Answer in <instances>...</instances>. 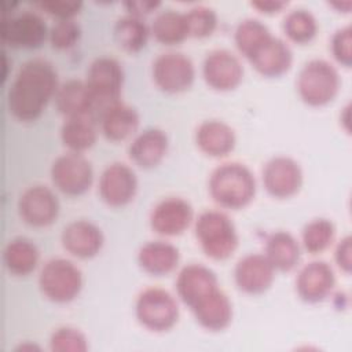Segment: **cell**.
I'll list each match as a JSON object with an SVG mask.
<instances>
[{"instance_id": "f35d334b", "label": "cell", "mask_w": 352, "mask_h": 352, "mask_svg": "<svg viewBox=\"0 0 352 352\" xmlns=\"http://www.w3.org/2000/svg\"><path fill=\"white\" fill-rule=\"evenodd\" d=\"M33 6L45 14L59 19H74V16L80 12L82 3L72 1V0H41L33 3Z\"/></svg>"}, {"instance_id": "5bb4252c", "label": "cell", "mask_w": 352, "mask_h": 352, "mask_svg": "<svg viewBox=\"0 0 352 352\" xmlns=\"http://www.w3.org/2000/svg\"><path fill=\"white\" fill-rule=\"evenodd\" d=\"M202 77L206 85L214 91H232L242 82L243 66L230 50L216 48L204 58Z\"/></svg>"}, {"instance_id": "7c38bea8", "label": "cell", "mask_w": 352, "mask_h": 352, "mask_svg": "<svg viewBox=\"0 0 352 352\" xmlns=\"http://www.w3.org/2000/svg\"><path fill=\"white\" fill-rule=\"evenodd\" d=\"M138 177L135 170L120 161L109 164L100 173L98 194L110 208H122L136 195Z\"/></svg>"}, {"instance_id": "4dcf8cb0", "label": "cell", "mask_w": 352, "mask_h": 352, "mask_svg": "<svg viewBox=\"0 0 352 352\" xmlns=\"http://www.w3.org/2000/svg\"><path fill=\"white\" fill-rule=\"evenodd\" d=\"M150 33L164 45H176L190 37L184 12L173 8H166L155 15L150 26Z\"/></svg>"}, {"instance_id": "d6986e66", "label": "cell", "mask_w": 352, "mask_h": 352, "mask_svg": "<svg viewBox=\"0 0 352 352\" xmlns=\"http://www.w3.org/2000/svg\"><path fill=\"white\" fill-rule=\"evenodd\" d=\"M175 287L180 301L192 308L201 298L219 287V279L209 267L201 263H190L179 271Z\"/></svg>"}, {"instance_id": "8fae6325", "label": "cell", "mask_w": 352, "mask_h": 352, "mask_svg": "<svg viewBox=\"0 0 352 352\" xmlns=\"http://www.w3.org/2000/svg\"><path fill=\"white\" fill-rule=\"evenodd\" d=\"M16 209L21 220L36 228L51 226L59 214V199L44 184L29 186L19 195Z\"/></svg>"}, {"instance_id": "3957f363", "label": "cell", "mask_w": 352, "mask_h": 352, "mask_svg": "<svg viewBox=\"0 0 352 352\" xmlns=\"http://www.w3.org/2000/svg\"><path fill=\"white\" fill-rule=\"evenodd\" d=\"M194 235L205 256L217 261L228 258L239 242L234 221L217 209H208L198 214L194 221Z\"/></svg>"}, {"instance_id": "ac0fdd59", "label": "cell", "mask_w": 352, "mask_h": 352, "mask_svg": "<svg viewBox=\"0 0 352 352\" xmlns=\"http://www.w3.org/2000/svg\"><path fill=\"white\" fill-rule=\"evenodd\" d=\"M60 243L69 254L87 260L95 257L102 250L104 236L95 223L78 219L63 227L60 232Z\"/></svg>"}, {"instance_id": "d6a6232c", "label": "cell", "mask_w": 352, "mask_h": 352, "mask_svg": "<svg viewBox=\"0 0 352 352\" xmlns=\"http://www.w3.org/2000/svg\"><path fill=\"white\" fill-rule=\"evenodd\" d=\"M336 238V226L326 217L308 221L301 230V245L311 254H319L329 249Z\"/></svg>"}, {"instance_id": "484cf974", "label": "cell", "mask_w": 352, "mask_h": 352, "mask_svg": "<svg viewBox=\"0 0 352 352\" xmlns=\"http://www.w3.org/2000/svg\"><path fill=\"white\" fill-rule=\"evenodd\" d=\"M136 258L144 272L153 276H164L177 268L180 252L170 242L148 241L139 248Z\"/></svg>"}, {"instance_id": "1f68e13d", "label": "cell", "mask_w": 352, "mask_h": 352, "mask_svg": "<svg viewBox=\"0 0 352 352\" xmlns=\"http://www.w3.org/2000/svg\"><path fill=\"white\" fill-rule=\"evenodd\" d=\"M285 36L296 44L312 41L318 33V21L307 8H294L289 11L282 21Z\"/></svg>"}, {"instance_id": "7bdbcfd3", "label": "cell", "mask_w": 352, "mask_h": 352, "mask_svg": "<svg viewBox=\"0 0 352 352\" xmlns=\"http://www.w3.org/2000/svg\"><path fill=\"white\" fill-rule=\"evenodd\" d=\"M330 6H331V7H337L338 10H342V7H345V10L349 11L352 3H351V1H345V3H331ZM342 12H344V11H342Z\"/></svg>"}, {"instance_id": "30bf717a", "label": "cell", "mask_w": 352, "mask_h": 352, "mask_svg": "<svg viewBox=\"0 0 352 352\" xmlns=\"http://www.w3.org/2000/svg\"><path fill=\"white\" fill-rule=\"evenodd\" d=\"M154 84L166 94H182L195 80V66L183 52L168 51L160 54L151 65Z\"/></svg>"}, {"instance_id": "60d3db41", "label": "cell", "mask_w": 352, "mask_h": 352, "mask_svg": "<svg viewBox=\"0 0 352 352\" xmlns=\"http://www.w3.org/2000/svg\"><path fill=\"white\" fill-rule=\"evenodd\" d=\"M160 6H161L160 1H125L124 3L126 12L139 18L155 11Z\"/></svg>"}, {"instance_id": "83f0119b", "label": "cell", "mask_w": 352, "mask_h": 352, "mask_svg": "<svg viewBox=\"0 0 352 352\" xmlns=\"http://www.w3.org/2000/svg\"><path fill=\"white\" fill-rule=\"evenodd\" d=\"M38 249L26 236L10 239L3 249V263L6 270L15 276H28L38 264Z\"/></svg>"}, {"instance_id": "7402d4cb", "label": "cell", "mask_w": 352, "mask_h": 352, "mask_svg": "<svg viewBox=\"0 0 352 352\" xmlns=\"http://www.w3.org/2000/svg\"><path fill=\"white\" fill-rule=\"evenodd\" d=\"M197 323L209 331H221L232 320V304L224 290L214 289L190 308Z\"/></svg>"}, {"instance_id": "7a4b0ae2", "label": "cell", "mask_w": 352, "mask_h": 352, "mask_svg": "<svg viewBox=\"0 0 352 352\" xmlns=\"http://www.w3.org/2000/svg\"><path fill=\"white\" fill-rule=\"evenodd\" d=\"M256 177L242 162L231 161L216 166L208 180L210 198L224 209L246 208L256 195Z\"/></svg>"}, {"instance_id": "f1b7e54d", "label": "cell", "mask_w": 352, "mask_h": 352, "mask_svg": "<svg viewBox=\"0 0 352 352\" xmlns=\"http://www.w3.org/2000/svg\"><path fill=\"white\" fill-rule=\"evenodd\" d=\"M62 144L73 153H84L91 148L98 138V131L92 117L65 118L59 129Z\"/></svg>"}, {"instance_id": "9a60e30c", "label": "cell", "mask_w": 352, "mask_h": 352, "mask_svg": "<svg viewBox=\"0 0 352 352\" xmlns=\"http://www.w3.org/2000/svg\"><path fill=\"white\" fill-rule=\"evenodd\" d=\"M194 219L191 204L182 197H166L157 202L150 212V227L161 236L183 234Z\"/></svg>"}, {"instance_id": "e0dca14e", "label": "cell", "mask_w": 352, "mask_h": 352, "mask_svg": "<svg viewBox=\"0 0 352 352\" xmlns=\"http://www.w3.org/2000/svg\"><path fill=\"white\" fill-rule=\"evenodd\" d=\"M274 278L275 268L264 253H248L234 267V282L246 294H263L271 287Z\"/></svg>"}, {"instance_id": "d4e9b609", "label": "cell", "mask_w": 352, "mask_h": 352, "mask_svg": "<svg viewBox=\"0 0 352 352\" xmlns=\"http://www.w3.org/2000/svg\"><path fill=\"white\" fill-rule=\"evenodd\" d=\"M100 131L110 142H122L132 136L140 122L139 113L121 100L109 104L100 113Z\"/></svg>"}, {"instance_id": "74e56055", "label": "cell", "mask_w": 352, "mask_h": 352, "mask_svg": "<svg viewBox=\"0 0 352 352\" xmlns=\"http://www.w3.org/2000/svg\"><path fill=\"white\" fill-rule=\"evenodd\" d=\"M330 48L333 58L344 67L352 65V28L351 25L337 29L331 37Z\"/></svg>"}, {"instance_id": "8d00e7d4", "label": "cell", "mask_w": 352, "mask_h": 352, "mask_svg": "<svg viewBox=\"0 0 352 352\" xmlns=\"http://www.w3.org/2000/svg\"><path fill=\"white\" fill-rule=\"evenodd\" d=\"M81 37V28L74 19H59L50 28L48 41L52 48L65 51L74 47Z\"/></svg>"}, {"instance_id": "d590c367", "label": "cell", "mask_w": 352, "mask_h": 352, "mask_svg": "<svg viewBox=\"0 0 352 352\" xmlns=\"http://www.w3.org/2000/svg\"><path fill=\"white\" fill-rule=\"evenodd\" d=\"M50 349L54 352H85L88 349V340L78 329L62 326L52 331Z\"/></svg>"}, {"instance_id": "603a6c76", "label": "cell", "mask_w": 352, "mask_h": 352, "mask_svg": "<svg viewBox=\"0 0 352 352\" xmlns=\"http://www.w3.org/2000/svg\"><path fill=\"white\" fill-rule=\"evenodd\" d=\"M54 103L59 114L65 118L92 117L96 106L85 81L69 78L59 84L54 96Z\"/></svg>"}, {"instance_id": "6da1fadb", "label": "cell", "mask_w": 352, "mask_h": 352, "mask_svg": "<svg viewBox=\"0 0 352 352\" xmlns=\"http://www.w3.org/2000/svg\"><path fill=\"white\" fill-rule=\"evenodd\" d=\"M59 87L54 65L43 58L23 62L7 89L8 113L18 121L37 120Z\"/></svg>"}, {"instance_id": "277c9868", "label": "cell", "mask_w": 352, "mask_h": 352, "mask_svg": "<svg viewBox=\"0 0 352 352\" xmlns=\"http://www.w3.org/2000/svg\"><path fill=\"white\" fill-rule=\"evenodd\" d=\"M301 100L312 107H322L336 99L341 87L338 70L324 59H311L301 67L297 81Z\"/></svg>"}, {"instance_id": "4316f807", "label": "cell", "mask_w": 352, "mask_h": 352, "mask_svg": "<svg viewBox=\"0 0 352 352\" xmlns=\"http://www.w3.org/2000/svg\"><path fill=\"white\" fill-rule=\"evenodd\" d=\"M264 256L275 270L289 272L294 270L300 261L301 246L292 232L278 230L267 236Z\"/></svg>"}, {"instance_id": "9c48e42d", "label": "cell", "mask_w": 352, "mask_h": 352, "mask_svg": "<svg viewBox=\"0 0 352 352\" xmlns=\"http://www.w3.org/2000/svg\"><path fill=\"white\" fill-rule=\"evenodd\" d=\"M85 82L95 100V106L102 107L103 111L109 104L120 100L124 85V69L116 58L98 56L87 70Z\"/></svg>"}, {"instance_id": "e575fe53", "label": "cell", "mask_w": 352, "mask_h": 352, "mask_svg": "<svg viewBox=\"0 0 352 352\" xmlns=\"http://www.w3.org/2000/svg\"><path fill=\"white\" fill-rule=\"evenodd\" d=\"M188 36L195 38L209 37L217 28V14L212 7L198 4L184 12Z\"/></svg>"}, {"instance_id": "836d02e7", "label": "cell", "mask_w": 352, "mask_h": 352, "mask_svg": "<svg viewBox=\"0 0 352 352\" xmlns=\"http://www.w3.org/2000/svg\"><path fill=\"white\" fill-rule=\"evenodd\" d=\"M268 26L257 18H245L242 19L234 30V43L239 54L246 59L252 52L271 36Z\"/></svg>"}, {"instance_id": "44dd1931", "label": "cell", "mask_w": 352, "mask_h": 352, "mask_svg": "<svg viewBox=\"0 0 352 352\" xmlns=\"http://www.w3.org/2000/svg\"><path fill=\"white\" fill-rule=\"evenodd\" d=\"M169 139L164 129L151 126L139 132L128 146L129 160L143 169L157 166L166 155Z\"/></svg>"}, {"instance_id": "5b68a950", "label": "cell", "mask_w": 352, "mask_h": 352, "mask_svg": "<svg viewBox=\"0 0 352 352\" xmlns=\"http://www.w3.org/2000/svg\"><path fill=\"white\" fill-rule=\"evenodd\" d=\"M82 272L69 258L52 257L47 260L37 278L41 294L56 304L73 301L82 289Z\"/></svg>"}, {"instance_id": "52a82bcc", "label": "cell", "mask_w": 352, "mask_h": 352, "mask_svg": "<svg viewBox=\"0 0 352 352\" xmlns=\"http://www.w3.org/2000/svg\"><path fill=\"white\" fill-rule=\"evenodd\" d=\"M48 33L44 18L32 10L4 15L0 26L1 41L11 48H38L48 38Z\"/></svg>"}, {"instance_id": "ba28073f", "label": "cell", "mask_w": 352, "mask_h": 352, "mask_svg": "<svg viewBox=\"0 0 352 352\" xmlns=\"http://www.w3.org/2000/svg\"><path fill=\"white\" fill-rule=\"evenodd\" d=\"M52 184L67 197L85 194L94 182V169L81 153L67 151L54 160L50 168Z\"/></svg>"}, {"instance_id": "4fadbf2b", "label": "cell", "mask_w": 352, "mask_h": 352, "mask_svg": "<svg viewBox=\"0 0 352 352\" xmlns=\"http://www.w3.org/2000/svg\"><path fill=\"white\" fill-rule=\"evenodd\" d=\"M261 179L265 191L271 197L285 199L300 191L304 176L300 164L294 158L275 155L263 166Z\"/></svg>"}, {"instance_id": "2e32d148", "label": "cell", "mask_w": 352, "mask_h": 352, "mask_svg": "<svg viewBox=\"0 0 352 352\" xmlns=\"http://www.w3.org/2000/svg\"><path fill=\"white\" fill-rule=\"evenodd\" d=\"M294 285L304 302L316 304L331 294L336 286V274L327 261L314 260L300 268Z\"/></svg>"}, {"instance_id": "b9f144b4", "label": "cell", "mask_w": 352, "mask_h": 352, "mask_svg": "<svg viewBox=\"0 0 352 352\" xmlns=\"http://www.w3.org/2000/svg\"><path fill=\"white\" fill-rule=\"evenodd\" d=\"M250 6L253 8H256L258 12H263V14H276V12H280L283 8L287 7V1L258 0V1H252Z\"/></svg>"}, {"instance_id": "cb8c5ba5", "label": "cell", "mask_w": 352, "mask_h": 352, "mask_svg": "<svg viewBox=\"0 0 352 352\" xmlns=\"http://www.w3.org/2000/svg\"><path fill=\"white\" fill-rule=\"evenodd\" d=\"M197 147L209 157L221 158L228 155L236 143L235 131L221 120H205L195 129Z\"/></svg>"}, {"instance_id": "ffe728a7", "label": "cell", "mask_w": 352, "mask_h": 352, "mask_svg": "<svg viewBox=\"0 0 352 352\" xmlns=\"http://www.w3.org/2000/svg\"><path fill=\"white\" fill-rule=\"evenodd\" d=\"M248 60L263 77H280L292 67L293 51L283 38L271 34L252 52Z\"/></svg>"}, {"instance_id": "f546056e", "label": "cell", "mask_w": 352, "mask_h": 352, "mask_svg": "<svg viewBox=\"0 0 352 352\" xmlns=\"http://www.w3.org/2000/svg\"><path fill=\"white\" fill-rule=\"evenodd\" d=\"M150 28L146 22L135 15L125 14L120 16L113 26V37L116 44L129 54L142 51L148 40Z\"/></svg>"}, {"instance_id": "8992f818", "label": "cell", "mask_w": 352, "mask_h": 352, "mask_svg": "<svg viewBox=\"0 0 352 352\" xmlns=\"http://www.w3.org/2000/svg\"><path fill=\"white\" fill-rule=\"evenodd\" d=\"M135 316L144 329L154 333H164L177 323L180 309L170 292L158 286H150L138 294L135 300Z\"/></svg>"}, {"instance_id": "ab89813d", "label": "cell", "mask_w": 352, "mask_h": 352, "mask_svg": "<svg viewBox=\"0 0 352 352\" xmlns=\"http://www.w3.org/2000/svg\"><path fill=\"white\" fill-rule=\"evenodd\" d=\"M334 260L337 267L345 272L349 274L352 268V239L349 235H345L336 246L334 250Z\"/></svg>"}]
</instances>
